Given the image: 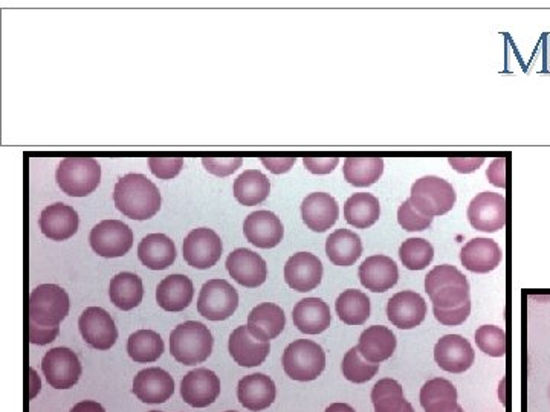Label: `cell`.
<instances>
[{
	"mask_svg": "<svg viewBox=\"0 0 550 412\" xmlns=\"http://www.w3.org/2000/svg\"><path fill=\"white\" fill-rule=\"evenodd\" d=\"M114 202L123 216L149 220L161 210V193L144 174L129 173L115 185Z\"/></svg>",
	"mask_w": 550,
	"mask_h": 412,
	"instance_id": "obj_1",
	"label": "cell"
},
{
	"mask_svg": "<svg viewBox=\"0 0 550 412\" xmlns=\"http://www.w3.org/2000/svg\"><path fill=\"white\" fill-rule=\"evenodd\" d=\"M425 292L439 309H456L470 300V283L451 264H440L425 277Z\"/></svg>",
	"mask_w": 550,
	"mask_h": 412,
	"instance_id": "obj_2",
	"label": "cell"
},
{
	"mask_svg": "<svg viewBox=\"0 0 550 412\" xmlns=\"http://www.w3.org/2000/svg\"><path fill=\"white\" fill-rule=\"evenodd\" d=\"M214 339L202 322L187 321L170 335V353L182 365L202 364L210 358Z\"/></svg>",
	"mask_w": 550,
	"mask_h": 412,
	"instance_id": "obj_3",
	"label": "cell"
},
{
	"mask_svg": "<svg viewBox=\"0 0 550 412\" xmlns=\"http://www.w3.org/2000/svg\"><path fill=\"white\" fill-rule=\"evenodd\" d=\"M55 179L60 190L68 196L86 197L100 185L101 167L94 158H65L57 168Z\"/></svg>",
	"mask_w": 550,
	"mask_h": 412,
	"instance_id": "obj_4",
	"label": "cell"
},
{
	"mask_svg": "<svg viewBox=\"0 0 550 412\" xmlns=\"http://www.w3.org/2000/svg\"><path fill=\"white\" fill-rule=\"evenodd\" d=\"M285 373L297 382H312L326 368V353L321 345L309 339H298L286 347L282 358Z\"/></svg>",
	"mask_w": 550,
	"mask_h": 412,
	"instance_id": "obj_5",
	"label": "cell"
},
{
	"mask_svg": "<svg viewBox=\"0 0 550 412\" xmlns=\"http://www.w3.org/2000/svg\"><path fill=\"white\" fill-rule=\"evenodd\" d=\"M456 199L453 185L437 176H425L411 187V205L424 216L437 217L450 213Z\"/></svg>",
	"mask_w": 550,
	"mask_h": 412,
	"instance_id": "obj_6",
	"label": "cell"
},
{
	"mask_svg": "<svg viewBox=\"0 0 550 412\" xmlns=\"http://www.w3.org/2000/svg\"><path fill=\"white\" fill-rule=\"evenodd\" d=\"M68 313V293L57 284H40L31 292V324L40 327H59Z\"/></svg>",
	"mask_w": 550,
	"mask_h": 412,
	"instance_id": "obj_7",
	"label": "cell"
},
{
	"mask_svg": "<svg viewBox=\"0 0 550 412\" xmlns=\"http://www.w3.org/2000/svg\"><path fill=\"white\" fill-rule=\"evenodd\" d=\"M239 307V293L225 280H210L202 286L198 298L199 315L208 321H225Z\"/></svg>",
	"mask_w": 550,
	"mask_h": 412,
	"instance_id": "obj_8",
	"label": "cell"
},
{
	"mask_svg": "<svg viewBox=\"0 0 550 412\" xmlns=\"http://www.w3.org/2000/svg\"><path fill=\"white\" fill-rule=\"evenodd\" d=\"M224 245L219 235L210 228L193 229L182 243V255L191 268L205 271L213 268L222 257Z\"/></svg>",
	"mask_w": 550,
	"mask_h": 412,
	"instance_id": "obj_9",
	"label": "cell"
},
{
	"mask_svg": "<svg viewBox=\"0 0 550 412\" xmlns=\"http://www.w3.org/2000/svg\"><path fill=\"white\" fill-rule=\"evenodd\" d=\"M89 242L100 257H124L132 248L133 232L121 220H103L92 229Z\"/></svg>",
	"mask_w": 550,
	"mask_h": 412,
	"instance_id": "obj_10",
	"label": "cell"
},
{
	"mask_svg": "<svg viewBox=\"0 0 550 412\" xmlns=\"http://www.w3.org/2000/svg\"><path fill=\"white\" fill-rule=\"evenodd\" d=\"M42 371L55 390H69L78 384L83 368L74 351L66 347L52 348L42 361Z\"/></svg>",
	"mask_w": 550,
	"mask_h": 412,
	"instance_id": "obj_11",
	"label": "cell"
},
{
	"mask_svg": "<svg viewBox=\"0 0 550 412\" xmlns=\"http://www.w3.org/2000/svg\"><path fill=\"white\" fill-rule=\"evenodd\" d=\"M466 216L477 231L499 232L506 226V199L502 194L483 191L474 197Z\"/></svg>",
	"mask_w": 550,
	"mask_h": 412,
	"instance_id": "obj_12",
	"label": "cell"
},
{
	"mask_svg": "<svg viewBox=\"0 0 550 412\" xmlns=\"http://www.w3.org/2000/svg\"><path fill=\"white\" fill-rule=\"evenodd\" d=\"M81 336L95 350H109L118 339V329L112 316L101 307H89L78 319Z\"/></svg>",
	"mask_w": 550,
	"mask_h": 412,
	"instance_id": "obj_13",
	"label": "cell"
},
{
	"mask_svg": "<svg viewBox=\"0 0 550 412\" xmlns=\"http://www.w3.org/2000/svg\"><path fill=\"white\" fill-rule=\"evenodd\" d=\"M434 361L447 373L460 374L473 367L476 353L468 339L460 335H447L437 341Z\"/></svg>",
	"mask_w": 550,
	"mask_h": 412,
	"instance_id": "obj_14",
	"label": "cell"
},
{
	"mask_svg": "<svg viewBox=\"0 0 550 412\" xmlns=\"http://www.w3.org/2000/svg\"><path fill=\"white\" fill-rule=\"evenodd\" d=\"M323 280V263L311 252H298L285 264V281L300 293L317 289Z\"/></svg>",
	"mask_w": 550,
	"mask_h": 412,
	"instance_id": "obj_15",
	"label": "cell"
},
{
	"mask_svg": "<svg viewBox=\"0 0 550 412\" xmlns=\"http://www.w3.org/2000/svg\"><path fill=\"white\" fill-rule=\"evenodd\" d=\"M427 316V303L419 293L404 290L396 293L387 304V318L401 330L416 329Z\"/></svg>",
	"mask_w": 550,
	"mask_h": 412,
	"instance_id": "obj_16",
	"label": "cell"
},
{
	"mask_svg": "<svg viewBox=\"0 0 550 412\" xmlns=\"http://www.w3.org/2000/svg\"><path fill=\"white\" fill-rule=\"evenodd\" d=\"M220 394V380L216 373L207 368H196L184 376L181 382V396L193 408H207L216 402Z\"/></svg>",
	"mask_w": 550,
	"mask_h": 412,
	"instance_id": "obj_17",
	"label": "cell"
},
{
	"mask_svg": "<svg viewBox=\"0 0 550 412\" xmlns=\"http://www.w3.org/2000/svg\"><path fill=\"white\" fill-rule=\"evenodd\" d=\"M228 274L240 286L254 289L262 286L268 277L266 261L251 249L239 248L227 258Z\"/></svg>",
	"mask_w": 550,
	"mask_h": 412,
	"instance_id": "obj_18",
	"label": "cell"
},
{
	"mask_svg": "<svg viewBox=\"0 0 550 412\" xmlns=\"http://www.w3.org/2000/svg\"><path fill=\"white\" fill-rule=\"evenodd\" d=\"M243 232L251 245L260 249H272L282 243L285 228L282 220L271 211L251 213L243 223Z\"/></svg>",
	"mask_w": 550,
	"mask_h": 412,
	"instance_id": "obj_19",
	"label": "cell"
},
{
	"mask_svg": "<svg viewBox=\"0 0 550 412\" xmlns=\"http://www.w3.org/2000/svg\"><path fill=\"white\" fill-rule=\"evenodd\" d=\"M175 393V380L162 368H147L136 374L133 380V394L141 402L159 405L167 402Z\"/></svg>",
	"mask_w": 550,
	"mask_h": 412,
	"instance_id": "obj_20",
	"label": "cell"
},
{
	"mask_svg": "<svg viewBox=\"0 0 550 412\" xmlns=\"http://www.w3.org/2000/svg\"><path fill=\"white\" fill-rule=\"evenodd\" d=\"M40 229L43 235L54 242H65L77 234L80 217L72 206L54 203L46 206L40 214Z\"/></svg>",
	"mask_w": 550,
	"mask_h": 412,
	"instance_id": "obj_21",
	"label": "cell"
},
{
	"mask_svg": "<svg viewBox=\"0 0 550 412\" xmlns=\"http://www.w3.org/2000/svg\"><path fill=\"white\" fill-rule=\"evenodd\" d=\"M303 222L314 232H326L337 223L340 206L337 200L327 193H312L301 203Z\"/></svg>",
	"mask_w": 550,
	"mask_h": 412,
	"instance_id": "obj_22",
	"label": "cell"
},
{
	"mask_svg": "<svg viewBox=\"0 0 550 412\" xmlns=\"http://www.w3.org/2000/svg\"><path fill=\"white\" fill-rule=\"evenodd\" d=\"M231 358L237 365L245 368L259 367L268 358L271 345L269 342L259 341L251 335L248 327H237L228 342Z\"/></svg>",
	"mask_w": 550,
	"mask_h": 412,
	"instance_id": "obj_23",
	"label": "cell"
},
{
	"mask_svg": "<svg viewBox=\"0 0 550 412\" xmlns=\"http://www.w3.org/2000/svg\"><path fill=\"white\" fill-rule=\"evenodd\" d=\"M358 275H360L361 284L367 290L384 293L398 283V264L387 255H372L363 261Z\"/></svg>",
	"mask_w": 550,
	"mask_h": 412,
	"instance_id": "obj_24",
	"label": "cell"
},
{
	"mask_svg": "<svg viewBox=\"0 0 550 412\" xmlns=\"http://www.w3.org/2000/svg\"><path fill=\"white\" fill-rule=\"evenodd\" d=\"M502 249L494 240L479 237L466 243L460 252V261L466 271L474 274H489L502 263Z\"/></svg>",
	"mask_w": 550,
	"mask_h": 412,
	"instance_id": "obj_25",
	"label": "cell"
},
{
	"mask_svg": "<svg viewBox=\"0 0 550 412\" xmlns=\"http://www.w3.org/2000/svg\"><path fill=\"white\" fill-rule=\"evenodd\" d=\"M277 396L274 380L263 373L250 374L240 379L237 397L242 406L250 411L260 412L269 408Z\"/></svg>",
	"mask_w": 550,
	"mask_h": 412,
	"instance_id": "obj_26",
	"label": "cell"
},
{
	"mask_svg": "<svg viewBox=\"0 0 550 412\" xmlns=\"http://www.w3.org/2000/svg\"><path fill=\"white\" fill-rule=\"evenodd\" d=\"M193 297L195 287L185 275H169L156 287V301L165 312H182L190 306Z\"/></svg>",
	"mask_w": 550,
	"mask_h": 412,
	"instance_id": "obj_27",
	"label": "cell"
},
{
	"mask_svg": "<svg viewBox=\"0 0 550 412\" xmlns=\"http://www.w3.org/2000/svg\"><path fill=\"white\" fill-rule=\"evenodd\" d=\"M286 326V316L277 304L263 303L254 307L248 315V330L259 341L269 342L279 338Z\"/></svg>",
	"mask_w": 550,
	"mask_h": 412,
	"instance_id": "obj_28",
	"label": "cell"
},
{
	"mask_svg": "<svg viewBox=\"0 0 550 412\" xmlns=\"http://www.w3.org/2000/svg\"><path fill=\"white\" fill-rule=\"evenodd\" d=\"M294 326L305 335H320L332 322L329 306L321 298H305L297 303L292 312Z\"/></svg>",
	"mask_w": 550,
	"mask_h": 412,
	"instance_id": "obj_29",
	"label": "cell"
},
{
	"mask_svg": "<svg viewBox=\"0 0 550 412\" xmlns=\"http://www.w3.org/2000/svg\"><path fill=\"white\" fill-rule=\"evenodd\" d=\"M396 341L395 333L384 326H372L364 330L358 342V351L360 355L372 364H379L392 358L395 353Z\"/></svg>",
	"mask_w": 550,
	"mask_h": 412,
	"instance_id": "obj_30",
	"label": "cell"
},
{
	"mask_svg": "<svg viewBox=\"0 0 550 412\" xmlns=\"http://www.w3.org/2000/svg\"><path fill=\"white\" fill-rule=\"evenodd\" d=\"M138 257L146 268L165 271L176 260V246L165 234H149L138 246Z\"/></svg>",
	"mask_w": 550,
	"mask_h": 412,
	"instance_id": "obj_31",
	"label": "cell"
},
{
	"mask_svg": "<svg viewBox=\"0 0 550 412\" xmlns=\"http://www.w3.org/2000/svg\"><path fill=\"white\" fill-rule=\"evenodd\" d=\"M326 255L332 263L349 268L363 255V242L360 235L349 229H338L326 240Z\"/></svg>",
	"mask_w": 550,
	"mask_h": 412,
	"instance_id": "obj_32",
	"label": "cell"
},
{
	"mask_svg": "<svg viewBox=\"0 0 550 412\" xmlns=\"http://www.w3.org/2000/svg\"><path fill=\"white\" fill-rule=\"evenodd\" d=\"M421 405L425 412H457V390L444 377L428 380L421 390Z\"/></svg>",
	"mask_w": 550,
	"mask_h": 412,
	"instance_id": "obj_33",
	"label": "cell"
},
{
	"mask_svg": "<svg viewBox=\"0 0 550 412\" xmlns=\"http://www.w3.org/2000/svg\"><path fill=\"white\" fill-rule=\"evenodd\" d=\"M109 297L115 307L129 312L143 301V280L132 272H121L110 281Z\"/></svg>",
	"mask_w": 550,
	"mask_h": 412,
	"instance_id": "obj_34",
	"label": "cell"
},
{
	"mask_svg": "<svg viewBox=\"0 0 550 412\" xmlns=\"http://www.w3.org/2000/svg\"><path fill=\"white\" fill-rule=\"evenodd\" d=\"M344 217L356 229H367L381 217L379 200L370 193H355L344 203Z\"/></svg>",
	"mask_w": 550,
	"mask_h": 412,
	"instance_id": "obj_35",
	"label": "cell"
},
{
	"mask_svg": "<svg viewBox=\"0 0 550 412\" xmlns=\"http://www.w3.org/2000/svg\"><path fill=\"white\" fill-rule=\"evenodd\" d=\"M234 197L240 205L254 206L265 202L271 193V182L259 170H245L234 181Z\"/></svg>",
	"mask_w": 550,
	"mask_h": 412,
	"instance_id": "obj_36",
	"label": "cell"
},
{
	"mask_svg": "<svg viewBox=\"0 0 550 412\" xmlns=\"http://www.w3.org/2000/svg\"><path fill=\"white\" fill-rule=\"evenodd\" d=\"M372 403L375 412H415L404 397V390L398 380L385 379L376 382L372 390Z\"/></svg>",
	"mask_w": 550,
	"mask_h": 412,
	"instance_id": "obj_37",
	"label": "cell"
},
{
	"mask_svg": "<svg viewBox=\"0 0 550 412\" xmlns=\"http://www.w3.org/2000/svg\"><path fill=\"white\" fill-rule=\"evenodd\" d=\"M335 310L347 326H363L370 318V300L361 290H344L337 298Z\"/></svg>",
	"mask_w": 550,
	"mask_h": 412,
	"instance_id": "obj_38",
	"label": "cell"
},
{
	"mask_svg": "<svg viewBox=\"0 0 550 412\" xmlns=\"http://www.w3.org/2000/svg\"><path fill=\"white\" fill-rule=\"evenodd\" d=\"M382 173L384 161L381 158H347L344 161V179L353 187H370L381 179Z\"/></svg>",
	"mask_w": 550,
	"mask_h": 412,
	"instance_id": "obj_39",
	"label": "cell"
},
{
	"mask_svg": "<svg viewBox=\"0 0 550 412\" xmlns=\"http://www.w3.org/2000/svg\"><path fill=\"white\" fill-rule=\"evenodd\" d=\"M164 350V341L153 330H138L127 341V353L136 364L158 361Z\"/></svg>",
	"mask_w": 550,
	"mask_h": 412,
	"instance_id": "obj_40",
	"label": "cell"
},
{
	"mask_svg": "<svg viewBox=\"0 0 550 412\" xmlns=\"http://www.w3.org/2000/svg\"><path fill=\"white\" fill-rule=\"evenodd\" d=\"M399 258L408 271H424L433 261L434 249L425 239H408L399 248Z\"/></svg>",
	"mask_w": 550,
	"mask_h": 412,
	"instance_id": "obj_41",
	"label": "cell"
},
{
	"mask_svg": "<svg viewBox=\"0 0 550 412\" xmlns=\"http://www.w3.org/2000/svg\"><path fill=\"white\" fill-rule=\"evenodd\" d=\"M341 370H343V376L352 384H366L378 374L379 364L367 362L355 347L347 351Z\"/></svg>",
	"mask_w": 550,
	"mask_h": 412,
	"instance_id": "obj_42",
	"label": "cell"
},
{
	"mask_svg": "<svg viewBox=\"0 0 550 412\" xmlns=\"http://www.w3.org/2000/svg\"><path fill=\"white\" fill-rule=\"evenodd\" d=\"M476 344L485 355L503 358L508 347L505 330L495 326H482L476 332Z\"/></svg>",
	"mask_w": 550,
	"mask_h": 412,
	"instance_id": "obj_43",
	"label": "cell"
},
{
	"mask_svg": "<svg viewBox=\"0 0 550 412\" xmlns=\"http://www.w3.org/2000/svg\"><path fill=\"white\" fill-rule=\"evenodd\" d=\"M398 222L405 231L418 232L430 228L433 217L424 216L411 205L410 199L405 200L398 210Z\"/></svg>",
	"mask_w": 550,
	"mask_h": 412,
	"instance_id": "obj_44",
	"label": "cell"
},
{
	"mask_svg": "<svg viewBox=\"0 0 550 412\" xmlns=\"http://www.w3.org/2000/svg\"><path fill=\"white\" fill-rule=\"evenodd\" d=\"M149 167L156 178L175 179L179 173H181L182 167H184V159L179 156H152L149 159Z\"/></svg>",
	"mask_w": 550,
	"mask_h": 412,
	"instance_id": "obj_45",
	"label": "cell"
},
{
	"mask_svg": "<svg viewBox=\"0 0 550 412\" xmlns=\"http://www.w3.org/2000/svg\"><path fill=\"white\" fill-rule=\"evenodd\" d=\"M242 158H204L202 159V165L208 173L214 174L217 178H227L234 171L239 170L242 167Z\"/></svg>",
	"mask_w": 550,
	"mask_h": 412,
	"instance_id": "obj_46",
	"label": "cell"
},
{
	"mask_svg": "<svg viewBox=\"0 0 550 412\" xmlns=\"http://www.w3.org/2000/svg\"><path fill=\"white\" fill-rule=\"evenodd\" d=\"M434 318L444 324L447 327L462 326L463 322L468 319L471 313V301L463 304V306L456 307V309H439V307H433Z\"/></svg>",
	"mask_w": 550,
	"mask_h": 412,
	"instance_id": "obj_47",
	"label": "cell"
},
{
	"mask_svg": "<svg viewBox=\"0 0 550 412\" xmlns=\"http://www.w3.org/2000/svg\"><path fill=\"white\" fill-rule=\"evenodd\" d=\"M340 164L338 158H314V156H308L303 159V165L306 170L311 171L312 174H330Z\"/></svg>",
	"mask_w": 550,
	"mask_h": 412,
	"instance_id": "obj_48",
	"label": "cell"
},
{
	"mask_svg": "<svg viewBox=\"0 0 550 412\" xmlns=\"http://www.w3.org/2000/svg\"><path fill=\"white\" fill-rule=\"evenodd\" d=\"M60 327H40L30 322V342L34 345H48L59 336Z\"/></svg>",
	"mask_w": 550,
	"mask_h": 412,
	"instance_id": "obj_49",
	"label": "cell"
},
{
	"mask_svg": "<svg viewBox=\"0 0 550 412\" xmlns=\"http://www.w3.org/2000/svg\"><path fill=\"white\" fill-rule=\"evenodd\" d=\"M486 178L494 187L506 188V158H497L489 164Z\"/></svg>",
	"mask_w": 550,
	"mask_h": 412,
	"instance_id": "obj_50",
	"label": "cell"
},
{
	"mask_svg": "<svg viewBox=\"0 0 550 412\" xmlns=\"http://www.w3.org/2000/svg\"><path fill=\"white\" fill-rule=\"evenodd\" d=\"M448 164L457 171V173L470 174L479 170L485 164V158H451Z\"/></svg>",
	"mask_w": 550,
	"mask_h": 412,
	"instance_id": "obj_51",
	"label": "cell"
},
{
	"mask_svg": "<svg viewBox=\"0 0 550 412\" xmlns=\"http://www.w3.org/2000/svg\"><path fill=\"white\" fill-rule=\"evenodd\" d=\"M297 159L295 158H262V164L271 171L272 174L288 173L294 167Z\"/></svg>",
	"mask_w": 550,
	"mask_h": 412,
	"instance_id": "obj_52",
	"label": "cell"
},
{
	"mask_svg": "<svg viewBox=\"0 0 550 412\" xmlns=\"http://www.w3.org/2000/svg\"><path fill=\"white\" fill-rule=\"evenodd\" d=\"M71 412H106V409L100 405V403L92 402V400H85V402L77 403Z\"/></svg>",
	"mask_w": 550,
	"mask_h": 412,
	"instance_id": "obj_53",
	"label": "cell"
},
{
	"mask_svg": "<svg viewBox=\"0 0 550 412\" xmlns=\"http://www.w3.org/2000/svg\"><path fill=\"white\" fill-rule=\"evenodd\" d=\"M324 412H356L352 406L347 405V403H332V405L327 406L326 411Z\"/></svg>",
	"mask_w": 550,
	"mask_h": 412,
	"instance_id": "obj_54",
	"label": "cell"
},
{
	"mask_svg": "<svg viewBox=\"0 0 550 412\" xmlns=\"http://www.w3.org/2000/svg\"><path fill=\"white\" fill-rule=\"evenodd\" d=\"M31 380H33V385H31V388H33V391H31V399H34L36 397V394H39L40 388H42V385H40V379L39 376H36V371L31 368Z\"/></svg>",
	"mask_w": 550,
	"mask_h": 412,
	"instance_id": "obj_55",
	"label": "cell"
},
{
	"mask_svg": "<svg viewBox=\"0 0 550 412\" xmlns=\"http://www.w3.org/2000/svg\"><path fill=\"white\" fill-rule=\"evenodd\" d=\"M457 412H465V411H463V408H462V406H460V408H459V409H457Z\"/></svg>",
	"mask_w": 550,
	"mask_h": 412,
	"instance_id": "obj_56",
	"label": "cell"
},
{
	"mask_svg": "<svg viewBox=\"0 0 550 412\" xmlns=\"http://www.w3.org/2000/svg\"><path fill=\"white\" fill-rule=\"evenodd\" d=\"M149 412H162V411H149Z\"/></svg>",
	"mask_w": 550,
	"mask_h": 412,
	"instance_id": "obj_57",
	"label": "cell"
},
{
	"mask_svg": "<svg viewBox=\"0 0 550 412\" xmlns=\"http://www.w3.org/2000/svg\"><path fill=\"white\" fill-rule=\"evenodd\" d=\"M225 412H237V411H225Z\"/></svg>",
	"mask_w": 550,
	"mask_h": 412,
	"instance_id": "obj_58",
	"label": "cell"
},
{
	"mask_svg": "<svg viewBox=\"0 0 550 412\" xmlns=\"http://www.w3.org/2000/svg\"><path fill=\"white\" fill-rule=\"evenodd\" d=\"M549 396H550V391H549Z\"/></svg>",
	"mask_w": 550,
	"mask_h": 412,
	"instance_id": "obj_59",
	"label": "cell"
}]
</instances>
